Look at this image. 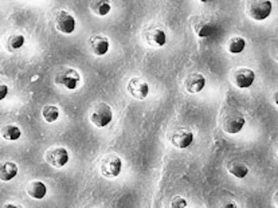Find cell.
Instances as JSON below:
<instances>
[{"label": "cell", "instance_id": "24", "mask_svg": "<svg viewBox=\"0 0 278 208\" xmlns=\"http://www.w3.org/2000/svg\"><path fill=\"white\" fill-rule=\"evenodd\" d=\"M8 95V86L6 83H0V101H3Z\"/></svg>", "mask_w": 278, "mask_h": 208}, {"label": "cell", "instance_id": "27", "mask_svg": "<svg viewBox=\"0 0 278 208\" xmlns=\"http://www.w3.org/2000/svg\"><path fill=\"white\" fill-rule=\"evenodd\" d=\"M201 3H207V1H210V0H199Z\"/></svg>", "mask_w": 278, "mask_h": 208}, {"label": "cell", "instance_id": "7", "mask_svg": "<svg viewBox=\"0 0 278 208\" xmlns=\"http://www.w3.org/2000/svg\"><path fill=\"white\" fill-rule=\"evenodd\" d=\"M128 94L137 101L145 100L149 94V85L141 78H132L126 85Z\"/></svg>", "mask_w": 278, "mask_h": 208}, {"label": "cell", "instance_id": "18", "mask_svg": "<svg viewBox=\"0 0 278 208\" xmlns=\"http://www.w3.org/2000/svg\"><path fill=\"white\" fill-rule=\"evenodd\" d=\"M0 134L6 140V141H18L19 138L22 137V129L19 128L18 125L8 124L4 125L0 129Z\"/></svg>", "mask_w": 278, "mask_h": 208}, {"label": "cell", "instance_id": "14", "mask_svg": "<svg viewBox=\"0 0 278 208\" xmlns=\"http://www.w3.org/2000/svg\"><path fill=\"white\" fill-rule=\"evenodd\" d=\"M145 42L151 47H164L167 43V35L164 30L161 29H154L145 32Z\"/></svg>", "mask_w": 278, "mask_h": 208}, {"label": "cell", "instance_id": "20", "mask_svg": "<svg viewBox=\"0 0 278 208\" xmlns=\"http://www.w3.org/2000/svg\"><path fill=\"white\" fill-rule=\"evenodd\" d=\"M227 171H229V173L232 175L234 178H245L248 173V166L246 165V164L241 163V161H234V163H230V164L227 165Z\"/></svg>", "mask_w": 278, "mask_h": 208}, {"label": "cell", "instance_id": "2", "mask_svg": "<svg viewBox=\"0 0 278 208\" xmlns=\"http://www.w3.org/2000/svg\"><path fill=\"white\" fill-rule=\"evenodd\" d=\"M112 119L113 110L107 102H98L90 113V121L97 128H105L112 122Z\"/></svg>", "mask_w": 278, "mask_h": 208}, {"label": "cell", "instance_id": "25", "mask_svg": "<svg viewBox=\"0 0 278 208\" xmlns=\"http://www.w3.org/2000/svg\"><path fill=\"white\" fill-rule=\"evenodd\" d=\"M278 93L277 91H276V93H274V104H276V105H278Z\"/></svg>", "mask_w": 278, "mask_h": 208}, {"label": "cell", "instance_id": "10", "mask_svg": "<svg viewBox=\"0 0 278 208\" xmlns=\"http://www.w3.org/2000/svg\"><path fill=\"white\" fill-rule=\"evenodd\" d=\"M171 143L173 147L179 149L188 148L194 143V133L188 128H179L172 133Z\"/></svg>", "mask_w": 278, "mask_h": 208}, {"label": "cell", "instance_id": "11", "mask_svg": "<svg viewBox=\"0 0 278 208\" xmlns=\"http://www.w3.org/2000/svg\"><path fill=\"white\" fill-rule=\"evenodd\" d=\"M88 43H89L90 51L94 54L95 57H104L110 48L109 39L105 35H101V34H94V35L90 36Z\"/></svg>", "mask_w": 278, "mask_h": 208}, {"label": "cell", "instance_id": "19", "mask_svg": "<svg viewBox=\"0 0 278 208\" xmlns=\"http://www.w3.org/2000/svg\"><path fill=\"white\" fill-rule=\"evenodd\" d=\"M24 43H26L24 35H22V34H11L6 39V48L10 53H14V51H18V50L23 47Z\"/></svg>", "mask_w": 278, "mask_h": 208}, {"label": "cell", "instance_id": "8", "mask_svg": "<svg viewBox=\"0 0 278 208\" xmlns=\"http://www.w3.org/2000/svg\"><path fill=\"white\" fill-rule=\"evenodd\" d=\"M70 160L69 150L63 147H57V148L48 149L46 153V161L54 168H62L65 166Z\"/></svg>", "mask_w": 278, "mask_h": 208}, {"label": "cell", "instance_id": "17", "mask_svg": "<svg viewBox=\"0 0 278 208\" xmlns=\"http://www.w3.org/2000/svg\"><path fill=\"white\" fill-rule=\"evenodd\" d=\"M90 11L97 16H107L112 10L109 0H90Z\"/></svg>", "mask_w": 278, "mask_h": 208}, {"label": "cell", "instance_id": "23", "mask_svg": "<svg viewBox=\"0 0 278 208\" xmlns=\"http://www.w3.org/2000/svg\"><path fill=\"white\" fill-rule=\"evenodd\" d=\"M171 207L172 208H184L187 207V200L182 196H175L172 199L171 202Z\"/></svg>", "mask_w": 278, "mask_h": 208}, {"label": "cell", "instance_id": "13", "mask_svg": "<svg viewBox=\"0 0 278 208\" xmlns=\"http://www.w3.org/2000/svg\"><path fill=\"white\" fill-rule=\"evenodd\" d=\"M192 29L199 38H208V36L213 35L216 30L215 24L211 20L203 18L195 19V22H192Z\"/></svg>", "mask_w": 278, "mask_h": 208}, {"label": "cell", "instance_id": "26", "mask_svg": "<svg viewBox=\"0 0 278 208\" xmlns=\"http://www.w3.org/2000/svg\"><path fill=\"white\" fill-rule=\"evenodd\" d=\"M225 207H237V206H235V203H229V204H226Z\"/></svg>", "mask_w": 278, "mask_h": 208}, {"label": "cell", "instance_id": "16", "mask_svg": "<svg viewBox=\"0 0 278 208\" xmlns=\"http://www.w3.org/2000/svg\"><path fill=\"white\" fill-rule=\"evenodd\" d=\"M27 193L30 195L32 199L35 200H42L43 197L47 195V187L43 181H39V180H34L31 181L29 187H27Z\"/></svg>", "mask_w": 278, "mask_h": 208}, {"label": "cell", "instance_id": "5", "mask_svg": "<svg viewBox=\"0 0 278 208\" xmlns=\"http://www.w3.org/2000/svg\"><path fill=\"white\" fill-rule=\"evenodd\" d=\"M54 22H55V29L60 31L61 34L70 35L76 31V18L69 11L60 10L55 12Z\"/></svg>", "mask_w": 278, "mask_h": 208}, {"label": "cell", "instance_id": "9", "mask_svg": "<svg viewBox=\"0 0 278 208\" xmlns=\"http://www.w3.org/2000/svg\"><path fill=\"white\" fill-rule=\"evenodd\" d=\"M255 81V73L247 67H241L232 74V82L239 89H248Z\"/></svg>", "mask_w": 278, "mask_h": 208}, {"label": "cell", "instance_id": "1", "mask_svg": "<svg viewBox=\"0 0 278 208\" xmlns=\"http://www.w3.org/2000/svg\"><path fill=\"white\" fill-rule=\"evenodd\" d=\"M272 10L273 4L270 0H251L246 8V12L253 20L262 22L270 16Z\"/></svg>", "mask_w": 278, "mask_h": 208}, {"label": "cell", "instance_id": "4", "mask_svg": "<svg viewBox=\"0 0 278 208\" xmlns=\"http://www.w3.org/2000/svg\"><path fill=\"white\" fill-rule=\"evenodd\" d=\"M121 169H123V160L120 159L119 156H108L101 161L100 164L101 175L107 178H117L121 173Z\"/></svg>", "mask_w": 278, "mask_h": 208}, {"label": "cell", "instance_id": "15", "mask_svg": "<svg viewBox=\"0 0 278 208\" xmlns=\"http://www.w3.org/2000/svg\"><path fill=\"white\" fill-rule=\"evenodd\" d=\"M19 172L18 165L14 161H3L0 163V180L1 181H11L16 178Z\"/></svg>", "mask_w": 278, "mask_h": 208}, {"label": "cell", "instance_id": "22", "mask_svg": "<svg viewBox=\"0 0 278 208\" xmlns=\"http://www.w3.org/2000/svg\"><path fill=\"white\" fill-rule=\"evenodd\" d=\"M246 48V41L242 36H232L227 42V50L230 54H241Z\"/></svg>", "mask_w": 278, "mask_h": 208}, {"label": "cell", "instance_id": "6", "mask_svg": "<svg viewBox=\"0 0 278 208\" xmlns=\"http://www.w3.org/2000/svg\"><path fill=\"white\" fill-rule=\"evenodd\" d=\"M245 124H246V119L242 113L230 112V113L226 114L225 119L222 121V128L229 134H237L242 131Z\"/></svg>", "mask_w": 278, "mask_h": 208}, {"label": "cell", "instance_id": "21", "mask_svg": "<svg viewBox=\"0 0 278 208\" xmlns=\"http://www.w3.org/2000/svg\"><path fill=\"white\" fill-rule=\"evenodd\" d=\"M42 117L47 124H53L60 119V109L55 105H45L42 109Z\"/></svg>", "mask_w": 278, "mask_h": 208}, {"label": "cell", "instance_id": "12", "mask_svg": "<svg viewBox=\"0 0 278 208\" xmlns=\"http://www.w3.org/2000/svg\"><path fill=\"white\" fill-rule=\"evenodd\" d=\"M206 86V78L201 73H191L184 81V89L191 94L201 93Z\"/></svg>", "mask_w": 278, "mask_h": 208}, {"label": "cell", "instance_id": "3", "mask_svg": "<svg viewBox=\"0 0 278 208\" xmlns=\"http://www.w3.org/2000/svg\"><path fill=\"white\" fill-rule=\"evenodd\" d=\"M79 81H81V75L77 70L71 69V67H67V69H63L61 70L55 78H54V82L55 85H58L61 88H65L67 90H76L79 85Z\"/></svg>", "mask_w": 278, "mask_h": 208}]
</instances>
